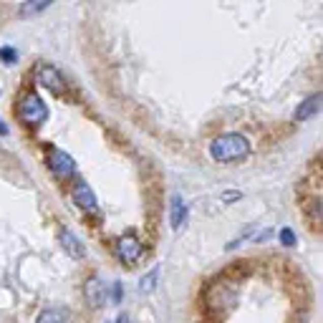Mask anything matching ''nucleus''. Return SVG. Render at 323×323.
Returning a JSON list of instances; mask_svg holds the SVG:
<instances>
[{"label": "nucleus", "mask_w": 323, "mask_h": 323, "mask_svg": "<svg viewBox=\"0 0 323 323\" xmlns=\"http://www.w3.org/2000/svg\"><path fill=\"white\" fill-rule=\"evenodd\" d=\"M116 255L124 260L127 265H134L136 260L141 258V243H139V238L136 235H122L119 240H116Z\"/></svg>", "instance_id": "nucleus-6"}, {"label": "nucleus", "mask_w": 323, "mask_h": 323, "mask_svg": "<svg viewBox=\"0 0 323 323\" xmlns=\"http://www.w3.org/2000/svg\"><path fill=\"white\" fill-rule=\"evenodd\" d=\"M280 240H283V245H296V235H293V230H280Z\"/></svg>", "instance_id": "nucleus-15"}, {"label": "nucleus", "mask_w": 323, "mask_h": 323, "mask_svg": "<svg viewBox=\"0 0 323 323\" xmlns=\"http://www.w3.org/2000/svg\"><path fill=\"white\" fill-rule=\"evenodd\" d=\"M185 220H187V207H185V202L180 197H174L172 199V227L180 230L185 225Z\"/></svg>", "instance_id": "nucleus-11"}, {"label": "nucleus", "mask_w": 323, "mask_h": 323, "mask_svg": "<svg viewBox=\"0 0 323 323\" xmlns=\"http://www.w3.org/2000/svg\"><path fill=\"white\" fill-rule=\"evenodd\" d=\"M116 323H129V316H127V313H122V316L116 318Z\"/></svg>", "instance_id": "nucleus-18"}, {"label": "nucleus", "mask_w": 323, "mask_h": 323, "mask_svg": "<svg viewBox=\"0 0 323 323\" xmlns=\"http://www.w3.org/2000/svg\"><path fill=\"white\" fill-rule=\"evenodd\" d=\"M318 104H321V96H318V94L311 96L306 104H301V106L296 109V122H306L308 116H313V114L318 111Z\"/></svg>", "instance_id": "nucleus-10"}, {"label": "nucleus", "mask_w": 323, "mask_h": 323, "mask_svg": "<svg viewBox=\"0 0 323 323\" xmlns=\"http://www.w3.org/2000/svg\"><path fill=\"white\" fill-rule=\"evenodd\" d=\"M66 321H68V311L66 308H46L36 323H66Z\"/></svg>", "instance_id": "nucleus-12"}, {"label": "nucleus", "mask_w": 323, "mask_h": 323, "mask_svg": "<svg viewBox=\"0 0 323 323\" xmlns=\"http://www.w3.org/2000/svg\"><path fill=\"white\" fill-rule=\"evenodd\" d=\"M71 194H73V202L83 210V212H89V215H96L99 212V202H96V194L91 192V187L83 182V180H76L73 182V190H71Z\"/></svg>", "instance_id": "nucleus-5"}, {"label": "nucleus", "mask_w": 323, "mask_h": 323, "mask_svg": "<svg viewBox=\"0 0 323 323\" xmlns=\"http://www.w3.org/2000/svg\"><path fill=\"white\" fill-rule=\"evenodd\" d=\"M210 154L215 162H238L250 154V144L243 134H222L210 144Z\"/></svg>", "instance_id": "nucleus-2"}, {"label": "nucleus", "mask_w": 323, "mask_h": 323, "mask_svg": "<svg viewBox=\"0 0 323 323\" xmlns=\"http://www.w3.org/2000/svg\"><path fill=\"white\" fill-rule=\"evenodd\" d=\"M46 5H25L23 8V13H36V10H43Z\"/></svg>", "instance_id": "nucleus-17"}, {"label": "nucleus", "mask_w": 323, "mask_h": 323, "mask_svg": "<svg viewBox=\"0 0 323 323\" xmlns=\"http://www.w3.org/2000/svg\"><path fill=\"white\" fill-rule=\"evenodd\" d=\"M0 134H3V136H5V134H8V127H5V124H3V122H0Z\"/></svg>", "instance_id": "nucleus-19"}, {"label": "nucleus", "mask_w": 323, "mask_h": 323, "mask_svg": "<svg viewBox=\"0 0 323 323\" xmlns=\"http://www.w3.org/2000/svg\"><path fill=\"white\" fill-rule=\"evenodd\" d=\"M38 83L41 86H46L51 94H64L66 91V83H64V76H61V71L58 68H53V66L43 64L38 66Z\"/></svg>", "instance_id": "nucleus-7"}, {"label": "nucleus", "mask_w": 323, "mask_h": 323, "mask_svg": "<svg viewBox=\"0 0 323 323\" xmlns=\"http://www.w3.org/2000/svg\"><path fill=\"white\" fill-rule=\"evenodd\" d=\"M46 162H48V169L64 182V180H71L73 177V172H76V162L61 152L58 146H48V152H46Z\"/></svg>", "instance_id": "nucleus-4"}, {"label": "nucleus", "mask_w": 323, "mask_h": 323, "mask_svg": "<svg viewBox=\"0 0 323 323\" xmlns=\"http://www.w3.org/2000/svg\"><path fill=\"white\" fill-rule=\"evenodd\" d=\"M122 298H124V285H122V283H114V288H111V301L119 303Z\"/></svg>", "instance_id": "nucleus-16"}, {"label": "nucleus", "mask_w": 323, "mask_h": 323, "mask_svg": "<svg viewBox=\"0 0 323 323\" xmlns=\"http://www.w3.org/2000/svg\"><path fill=\"white\" fill-rule=\"evenodd\" d=\"M235 303H238V290L225 280L210 283L202 293V308L212 318H225L235 308Z\"/></svg>", "instance_id": "nucleus-1"}, {"label": "nucleus", "mask_w": 323, "mask_h": 323, "mask_svg": "<svg viewBox=\"0 0 323 323\" xmlns=\"http://www.w3.org/2000/svg\"><path fill=\"white\" fill-rule=\"evenodd\" d=\"M20 119L28 124V127H41L43 122H46V116H48V106H46V101L38 96V94H25L23 96V101H20Z\"/></svg>", "instance_id": "nucleus-3"}, {"label": "nucleus", "mask_w": 323, "mask_h": 323, "mask_svg": "<svg viewBox=\"0 0 323 323\" xmlns=\"http://www.w3.org/2000/svg\"><path fill=\"white\" fill-rule=\"evenodd\" d=\"M0 58H3L5 64H15V58H18V53H15L13 48H0Z\"/></svg>", "instance_id": "nucleus-14"}, {"label": "nucleus", "mask_w": 323, "mask_h": 323, "mask_svg": "<svg viewBox=\"0 0 323 323\" xmlns=\"http://www.w3.org/2000/svg\"><path fill=\"white\" fill-rule=\"evenodd\" d=\"M157 278H159V268L149 270V273L139 280V290H141V293H152V290L157 288Z\"/></svg>", "instance_id": "nucleus-13"}, {"label": "nucleus", "mask_w": 323, "mask_h": 323, "mask_svg": "<svg viewBox=\"0 0 323 323\" xmlns=\"http://www.w3.org/2000/svg\"><path fill=\"white\" fill-rule=\"evenodd\" d=\"M61 245H64V250L71 255V258H76V260L86 258V248H83V243H81L71 230H66V227L61 230Z\"/></svg>", "instance_id": "nucleus-9"}, {"label": "nucleus", "mask_w": 323, "mask_h": 323, "mask_svg": "<svg viewBox=\"0 0 323 323\" xmlns=\"http://www.w3.org/2000/svg\"><path fill=\"white\" fill-rule=\"evenodd\" d=\"M83 296H86L89 306H94V308L104 306V301H106V290H104V283H101V278L91 275V278L86 280V285H83Z\"/></svg>", "instance_id": "nucleus-8"}]
</instances>
